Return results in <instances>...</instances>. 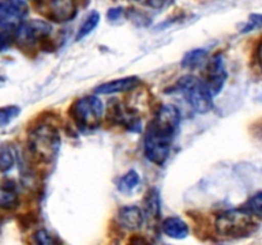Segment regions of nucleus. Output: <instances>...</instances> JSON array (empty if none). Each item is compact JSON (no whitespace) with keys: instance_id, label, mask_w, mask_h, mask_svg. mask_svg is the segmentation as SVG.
<instances>
[{"instance_id":"20e7f679","label":"nucleus","mask_w":262,"mask_h":245,"mask_svg":"<svg viewBox=\"0 0 262 245\" xmlns=\"http://www.w3.org/2000/svg\"><path fill=\"white\" fill-rule=\"evenodd\" d=\"M253 225L252 213L246 208L223 212L215 221L217 234L224 237L246 236L253 231Z\"/></svg>"},{"instance_id":"4be33fe9","label":"nucleus","mask_w":262,"mask_h":245,"mask_svg":"<svg viewBox=\"0 0 262 245\" xmlns=\"http://www.w3.org/2000/svg\"><path fill=\"white\" fill-rule=\"evenodd\" d=\"M35 241L38 244H53L54 237L45 230H38L35 234Z\"/></svg>"},{"instance_id":"4468645a","label":"nucleus","mask_w":262,"mask_h":245,"mask_svg":"<svg viewBox=\"0 0 262 245\" xmlns=\"http://www.w3.org/2000/svg\"><path fill=\"white\" fill-rule=\"evenodd\" d=\"M2 207L4 209H12L18 204V194L13 180H7L2 185Z\"/></svg>"},{"instance_id":"a211bd4d","label":"nucleus","mask_w":262,"mask_h":245,"mask_svg":"<svg viewBox=\"0 0 262 245\" xmlns=\"http://www.w3.org/2000/svg\"><path fill=\"white\" fill-rule=\"evenodd\" d=\"M245 208L255 216L262 217V190L248 199Z\"/></svg>"},{"instance_id":"6e6552de","label":"nucleus","mask_w":262,"mask_h":245,"mask_svg":"<svg viewBox=\"0 0 262 245\" xmlns=\"http://www.w3.org/2000/svg\"><path fill=\"white\" fill-rule=\"evenodd\" d=\"M227 69H225V63L223 56L216 55L209 61L206 68V79H205V84L209 88L210 93L212 96H217L223 87L225 86L227 82Z\"/></svg>"},{"instance_id":"f8f14e48","label":"nucleus","mask_w":262,"mask_h":245,"mask_svg":"<svg viewBox=\"0 0 262 245\" xmlns=\"http://www.w3.org/2000/svg\"><path fill=\"white\" fill-rule=\"evenodd\" d=\"M161 227H163L164 234L171 239H184L189 234L188 225L183 219L176 216L166 217L163 221Z\"/></svg>"},{"instance_id":"7ed1b4c3","label":"nucleus","mask_w":262,"mask_h":245,"mask_svg":"<svg viewBox=\"0 0 262 245\" xmlns=\"http://www.w3.org/2000/svg\"><path fill=\"white\" fill-rule=\"evenodd\" d=\"M174 91L181 92L192 109L199 114H206L212 109V94L204 81L194 76H184L177 82Z\"/></svg>"},{"instance_id":"aec40b11","label":"nucleus","mask_w":262,"mask_h":245,"mask_svg":"<svg viewBox=\"0 0 262 245\" xmlns=\"http://www.w3.org/2000/svg\"><path fill=\"white\" fill-rule=\"evenodd\" d=\"M13 165H14V155L10 147L4 145L2 148V171L5 174L13 167Z\"/></svg>"},{"instance_id":"ddd939ff","label":"nucleus","mask_w":262,"mask_h":245,"mask_svg":"<svg viewBox=\"0 0 262 245\" xmlns=\"http://www.w3.org/2000/svg\"><path fill=\"white\" fill-rule=\"evenodd\" d=\"M143 213H145V219L154 222L160 216V195L156 189H150L147 191V195L145 198V206H143Z\"/></svg>"},{"instance_id":"b1692460","label":"nucleus","mask_w":262,"mask_h":245,"mask_svg":"<svg viewBox=\"0 0 262 245\" xmlns=\"http://www.w3.org/2000/svg\"><path fill=\"white\" fill-rule=\"evenodd\" d=\"M256 55H257L258 65H260V68L262 69V41H261L260 45H258V47H257V53H256Z\"/></svg>"},{"instance_id":"39448f33","label":"nucleus","mask_w":262,"mask_h":245,"mask_svg":"<svg viewBox=\"0 0 262 245\" xmlns=\"http://www.w3.org/2000/svg\"><path fill=\"white\" fill-rule=\"evenodd\" d=\"M60 138L55 128L42 124L30 133V150L36 157L42 161H51L58 153Z\"/></svg>"},{"instance_id":"f257e3e1","label":"nucleus","mask_w":262,"mask_h":245,"mask_svg":"<svg viewBox=\"0 0 262 245\" xmlns=\"http://www.w3.org/2000/svg\"><path fill=\"white\" fill-rule=\"evenodd\" d=\"M181 122V112L174 105H163L145 132L143 151L148 161L163 166L170 156L174 137Z\"/></svg>"},{"instance_id":"9d476101","label":"nucleus","mask_w":262,"mask_h":245,"mask_svg":"<svg viewBox=\"0 0 262 245\" xmlns=\"http://www.w3.org/2000/svg\"><path fill=\"white\" fill-rule=\"evenodd\" d=\"M140 84V79L137 77H125V78L114 79V81L106 82L95 88V93L97 94H114L128 92L135 89Z\"/></svg>"},{"instance_id":"0eeeda50","label":"nucleus","mask_w":262,"mask_h":245,"mask_svg":"<svg viewBox=\"0 0 262 245\" xmlns=\"http://www.w3.org/2000/svg\"><path fill=\"white\" fill-rule=\"evenodd\" d=\"M53 27L45 20L33 19L22 22L14 32V40L19 47H33L36 43L51 35Z\"/></svg>"},{"instance_id":"5701e85b","label":"nucleus","mask_w":262,"mask_h":245,"mask_svg":"<svg viewBox=\"0 0 262 245\" xmlns=\"http://www.w3.org/2000/svg\"><path fill=\"white\" fill-rule=\"evenodd\" d=\"M120 14H122V9H119V8H117V9H110L109 13H107V18L112 20H115L119 18Z\"/></svg>"},{"instance_id":"dca6fc26","label":"nucleus","mask_w":262,"mask_h":245,"mask_svg":"<svg viewBox=\"0 0 262 245\" xmlns=\"http://www.w3.org/2000/svg\"><path fill=\"white\" fill-rule=\"evenodd\" d=\"M118 189H119L122 193H130L132 190H135L136 188L140 184V175H138L137 171L129 170L127 174L122 176V178L118 180Z\"/></svg>"},{"instance_id":"2eb2a0df","label":"nucleus","mask_w":262,"mask_h":245,"mask_svg":"<svg viewBox=\"0 0 262 245\" xmlns=\"http://www.w3.org/2000/svg\"><path fill=\"white\" fill-rule=\"evenodd\" d=\"M207 59V51L204 48H196L184 55L183 60H182V66L186 69H194L204 64Z\"/></svg>"},{"instance_id":"f03ea898","label":"nucleus","mask_w":262,"mask_h":245,"mask_svg":"<svg viewBox=\"0 0 262 245\" xmlns=\"http://www.w3.org/2000/svg\"><path fill=\"white\" fill-rule=\"evenodd\" d=\"M71 116L77 127L83 132L95 130L101 124L104 104L95 94L81 97L71 107Z\"/></svg>"},{"instance_id":"412c9836","label":"nucleus","mask_w":262,"mask_h":245,"mask_svg":"<svg viewBox=\"0 0 262 245\" xmlns=\"http://www.w3.org/2000/svg\"><path fill=\"white\" fill-rule=\"evenodd\" d=\"M255 28H262V14H252L248 19V24L246 26L243 32H250Z\"/></svg>"},{"instance_id":"6ab92c4d","label":"nucleus","mask_w":262,"mask_h":245,"mask_svg":"<svg viewBox=\"0 0 262 245\" xmlns=\"http://www.w3.org/2000/svg\"><path fill=\"white\" fill-rule=\"evenodd\" d=\"M20 109L18 106H5L3 107L2 111H0V121H2V125L9 124L14 117H17L19 115Z\"/></svg>"},{"instance_id":"1a4fd4ad","label":"nucleus","mask_w":262,"mask_h":245,"mask_svg":"<svg viewBox=\"0 0 262 245\" xmlns=\"http://www.w3.org/2000/svg\"><path fill=\"white\" fill-rule=\"evenodd\" d=\"M118 221L124 229L136 231L142 227L143 221H145V213L137 206H125L122 207L118 212Z\"/></svg>"},{"instance_id":"9b49d317","label":"nucleus","mask_w":262,"mask_h":245,"mask_svg":"<svg viewBox=\"0 0 262 245\" xmlns=\"http://www.w3.org/2000/svg\"><path fill=\"white\" fill-rule=\"evenodd\" d=\"M50 18L55 22H68L76 15L74 0H50Z\"/></svg>"},{"instance_id":"423d86ee","label":"nucleus","mask_w":262,"mask_h":245,"mask_svg":"<svg viewBox=\"0 0 262 245\" xmlns=\"http://www.w3.org/2000/svg\"><path fill=\"white\" fill-rule=\"evenodd\" d=\"M27 14V5L22 0H3L0 8V20H2L3 48L7 47V41L10 38V32L22 23Z\"/></svg>"},{"instance_id":"f3484780","label":"nucleus","mask_w":262,"mask_h":245,"mask_svg":"<svg viewBox=\"0 0 262 245\" xmlns=\"http://www.w3.org/2000/svg\"><path fill=\"white\" fill-rule=\"evenodd\" d=\"M99 20H100L99 13L95 12V10L94 12L90 13V14L86 17V19L83 20V23L81 24V27H79L78 33H77V36H76V40L81 41L82 38H84L86 36H89L90 33H91L92 31L97 27V24H99Z\"/></svg>"}]
</instances>
